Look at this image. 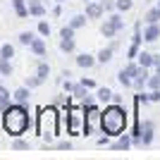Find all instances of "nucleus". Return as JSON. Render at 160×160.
Returning a JSON list of instances; mask_svg holds the SVG:
<instances>
[{"label": "nucleus", "mask_w": 160, "mask_h": 160, "mask_svg": "<svg viewBox=\"0 0 160 160\" xmlns=\"http://www.w3.org/2000/svg\"><path fill=\"white\" fill-rule=\"evenodd\" d=\"M158 74H160V65H158Z\"/></svg>", "instance_id": "nucleus-43"}, {"label": "nucleus", "mask_w": 160, "mask_h": 160, "mask_svg": "<svg viewBox=\"0 0 160 160\" xmlns=\"http://www.w3.org/2000/svg\"><path fill=\"white\" fill-rule=\"evenodd\" d=\"M60 50L62 53H72L74 50V38H62L60 41Z\"/></svg>", "instance_id": "nucleus-24"}, {"label": "nucleus", "mask_w": 160, "mask_h": 160, "mask_svg": "<svg viewBox=\"0 0 160 160\" xmlns=\"http://www.w3.org/2000/svg\"><path fill=\"white\" fill-rule=\"evenodd\" d=\"M148 86L153 88V91H155V88H160V74H155V77H151V79H148Z\"/></svg>", "instance_id": "nucleus-32"}, {"label": "nucleus", "mask_w": 160, "mask_h": 160, "mask_svg": "<svg viewBox=\"0 0 160 160\" xmlns=\"http://www.w3.org/2000/svg\"><path fill=\"white\" fill-rule=\"evenodd\" d=\"M81 84H84V86H86V88H93V86H96V84H93V79H84V81H81Z\"/></svg>", "instance_id": "nucleus-38"}, {"label": "nucleus", "mask_w": 160, "mask_h": 160, "mask_svg": "<svg viewBox=\"0 0 160 160\" xmlns=\"http://www.w3.org/2000/svg\"><path fill=\"white\" fill-rule=\"evenodd\" d=\"M143 38L146 41H158L160 38V27L158 24H148L146 31H143Z\"/></svg>", "instance_id": "nucleus-10"}, {"label": "nucleus", "mask_w": 160, "mask_h": 160, "mask_svg": "<svg viewBox=\"0 0 160 160\" xmlns=\"http://www.w3.org/2000/svg\"><path fill=\"white\" fill-rule=\"evenodd\" d=\"M29 48H31L33 55H38V58H43V55H46V43H43V38H33Z\"/></svg>", "instance_id": "nucleus-12"}, {"label": "nucleus", "mask_w": 160, "mask_h": 160, "mask_svg": "<svg viewBox=\"0 0 160 160\" xmlns=\"http://www.w3.org/2000/svg\"><path fill=\"white\" fill-rule=\"evenodd\" d=\"M12 148H17V151H27V148H29V143H27V141H22V139H14Z\"/></svg>", "instance_id": "nucleus-31"}, {"label": "nucleus", "mask_w": 160, "mask_h": 160, "mask_svg": "<svg viewBox=\"0 0 160 160\" xmlns=\"http://www.w3.org/2000/svg\"><path fill=\"white\" fill-rule=\"evenodd\" d=\"M38 134L46 141H50L58 134V110L55 108H43L38 115Z\"/></svg>", "instance_id": "nucleus-3"}, {"label": "nucleus", "mask_w": 160, "mask_h": 160, "mask_svg": "<svg viewBox=\"0 0 160 160\" xmlns=\"http://www.w3.org/2000/svg\"><path fill=\"white\" fill-rule=\"evenodd\" d=\"M98 143H100V146H108V143H110V141H108V134L103 136V139H98Z\"/></svg>", "instance_id": "nucleus-40"}, {"label": "nucleus", "mask_w": 160, "mask_h": 160, "mask_svg": "<svg viewBox=\"0 0 160 160\" xmlns=\"http://www.w3.org/2000/svg\"><path fill=\"white\" fill-rule=\"evenodd\" d=\"M108 22H110V24H112V27L117 29V31H120V29L124 27V22H122V17H120V14H110V17H108Z\"/></svg>", "instance_id": "nucleus-26"}, {"label": "nucleus", "mask_w": 160, "mask_h": 160, "mask_svg": "<svg viewBox=\"0 0 160 160\" xmlns=\"http://www.w3.org/2000/svg\"><path fill=\"white\" fill-rule=\"evenodd\" d=\"M136 53H139V43H134V46L129 48V58H136Z\"/></svg>", "instance_id": "nucleus-35"}, {"label": "nucleus", "mask_w": 160, "mask_h": 160, "mask_svg": "<svg viewBox=\"0 0 160 160\" xmlns=\"http://www.w3.org/2000/svg\"><path fill=\"white\" fill-rule=\"evenodd\" d=\"M98 124L108 136H120V134H124V129H127V112H124V108H122L120 103L108 105L105 110L100 112Z\"/></svg>", "instance_id": "nucleus-1"}, {"label": "nucleus", "mask_w": 160, "mask_h": 160, "mask_svg": "<svg viewBox=\"0 0 160 160\" xmlns=\"http://www.w3.org/2000/svg\"><path fill=\"white\" fill-rule=\"evenodd\" d=\"M136 58H139V65L146 67V69H148L151 65H155V62H153V55H151V53H139Z\"/></svg>", "instance_id": "nucleus-19"}, {"label": "nucleus", "mask_w": 160, "mask_h": 160, "mask_svg": "<svg viewBox=\"0 0 160 160\" xmlns=\"http://www.w3.org/2000/svg\"><path fill=\"white\" fill-rule=\"evenodd\" d=\"M65 91H74V84H72V81H65Z\"/></svg>", "instance_id": "nucleus-39"}, {"label": "nucleus", "mask_w": 160, "mask_h": 160, "mask_svg": "<svg viewBox=\"0 0 160 160\" xmlns=\"http://www.w3.org/2000/svg\"><path fill=\"white\" fill-rule=\"evenodd\" d=\"M158 10H160V2H158Z\"/></svg>", "instance_id": "nucleus-44"}, {"label": "nucleus", "mask_w": 160, "mask_h": 160, "mask_svg": "<svg viewBox=\"0 0 160 160\" xmlns=\"http://www.w3.org/2000/svg\"><path fill=\"white\" fill-rule=\"evenodd\" d=\"M136 72H139V65H127L120 74H117L120 84H122V86H132V84H134V77H136Z\"/></svg>", "instance_id": "nucleus-4"}, {"label": "nucleus", "mask_w": 160, "mask_h": 160, "mask_svg": "<svg viewBox=\"0 0 160 160\" xmlns=\"http://www.w3.org/2000/svg\"><path fill=\"white\" fill-rule=\"evenodd\" d=\"M14 58V46L5 43V46H0V60H12Z\"/></svg>", "instance_id": "nucleus-16"}, {"label": "nucleus", "mask_w": 160, "mask_h": 160, "mask_svg": "<svg viewBox=\"0 0 160 160\" xmlns=\"http://www.w3.org/2000/svg\"><path fill=\"white\" fill-rule=\"evenodd\" d=\"M103 12H105V10H103V5H98V2H88L86 5V17L88 19H96V17H100Z\"/></svg>", "instance_id": "nucleus-9"}, {"label": "nucleus", "mask_w": 160, "mask_h": 160, "mask_svg": "<svg viewBox=\"0 0 160 160\" xmlns=\"http://www.w3.org/2000/svg\"><path fill=\"white\" fill-rule=\"evenodd\" d=\"M2 124H5L7 134L10 136H19L29 129L31 120H29V112H27V105H19V103H12L10 108L2 110Z\"/></svg>", "instance_id": "nucleus-2"}, {"label": "nucleus", "mask_w": 160, "mask_h": 160, "mask_svg": "<svg viewBox=\"0 0 160 160\" xmlns=\"http://www.w3.org/2000/svg\"><path fill=\"white\" fill-rule=\"evenodd\" d=\"M112 7H115L112 0H103V10H112Z\"/></svg>", "instance_id": "nucleus-36"}, {"label": "nucleus", "mask_w": 160, "mask_h": 160, "mask_svg": "<svg viewBox=\"0 0 160 160\" xmlns=\"http://www.w3.org/2000/svg\"><path fill=\"white\" fill-rule=\"evenodd\" d=\"M112 91H110V88H98V98L100 100H103V103H108V100H110V98H112Z\"/></svg>", "instance_id": "nucleus-28"}, {"label": "nucleus", "mask_w": 160, "mask_h": 160, "mask_svg": "<svg viewBox=\"0 0 160 160\" xmlns=\"http://www.w3.org/2000/svg\"><path fill=\"white\" fill-rule=\"evenodd\" d=\"M60 38H74V29L72 27H62L60 29Z\"/></svg>", "instance_id": "nucleus-29"}, {"label": "nucleus", "mask_w": 160, "mask_h": 160, "mask_svg": "<svg viewBox=\"0 0 160 160\" xmlns=\"http://www.w3.org/2000/svg\"><path fill=\"white\" fill-rule=\"evenodd\" d=\"M38 33L41 36H48V33H50V24H48V22H38Z\"/></svg>", "instance_id": "nucleus-30"}, {"label": "nucleus", "mask_w": 160, "mask_h": 160, "mask_svg": "<svg viewBox=\"0 0 160 160\" xmlns=\"http://www.w3.org/2000/svg\"><path fill=\"white\" fill-rule=\"evenodd\" d=\"M100 33H103V36H105V38H112L115 33H117V29H115L112 24H110V22H105V24H103V27H100Z\"/></svg>", "instance_id": "nucleus-21"}, {"label": "nucleus", "mask_w": 160, "mask_h": 160, "mask_svg": "<svg viewBox=\"0 0 160 160\" xmlns=\"http://www.w3.org/2000/svg\"><path fill=\"white\" fill-rule=\"evenodd\" d=\"M129 146H132V139H129V136H124V134H120V139L112 143V148H117V151H127Z\"/></svg>", "instance_id": "nucleus-15"}, {"label": "nucleus", "mask_w": 160, "mask_h": 160, "mask_svg": "<svg viewBox=\"0 0 160 160\" xmlns=\"http://www.w3.org/2000/svg\"><path fill=\"white\" fill-rule=\"evenodd\" d=\"M146 84H148V72H146V67H139V72H136V77H134V84H132V86L141 91Z\"/></svg>", "instance_id": "nucleus-6"}, {"label": "nucleus", "mask_w": 160, "mask_h": 160, "mask_svg": "<svg viewBox=\"0 0 160 160\" xmlns=\"http://www.w3.org/2000/svg\"><path fill=\"white\" fill-rule=\"evenodd\" d=\"M55 2H65V0H55Z\"/></svg>", "instance_id": "nucleus-42"}, {"label": "nucleus", "mask_w": 160, "mask_h": 160, "mask_svg": "<svg viewBox=\"0 0 160 160\" xmlns=\"http://www.w3.org/2000/svg\"><path fill=\"white\" fill-rule=\"evenodd\" d=\"M153 141V122H143V127H141V143L148 146Z\"/></svg>", "instance_id": "nucleus-7"}, {"label": "nucleus", "mask_w": 160, "mask_h": 160, "mask_svg": "<svg viewBox=\"0 0 160 160\" xmlns=\"http://www.w3.org/2000/svg\"><path fill=\"white\" fill-rule=\"evenodd\" d=\"M148 100H160V91H158V88H155V91H153V93H151V96H148Z\"/></svg>", "instance_id": "nucleus-37"}, {"label": "nucleus", "mask_w": 160, "mask_h": 160, "mask_svg": "<svg viewBox=\"0 0 160 160\" xmlns=\"http://www.w3.org/2000/svg\"><path fill=\"white\" fill-rule=\"evenodd\" d=\"M115 7L120 12H127V10H132V0H115Z\"/></svg>", "instance_id": "nucleus-27"}, {"label": "nucleus", "mask_w": 160, "mask_h": 160, "mask_svg": "<svg viewBox=\"0 0 160 160\" xmlns=\"http://www.w3.org/2000/svg\"><path fill=\"white\" fill-rule=\"evenodd\" d=\"M96 60H98V62H110V60H112V48H103Z\"/></svg>", "instance_id": "nucleus-22"}, {"label": "nucleus", "mask_w": 160, "mask_h": 160, "mask_svg": "<svg viewBox=\"0 0 160 160\" xmlns=\"http://www.w3.org/2000/svg\"><path fill=\"white\" fill-rule=\"evenodd\" d=\"M14 100H12V96H10V91H7L5 86H0V110H5V108H10Z\"/></svg>", "instance_id": "nucleus-11"}, {"label": "nucleus", "mask_w": 160, "mask_h": 160, "mask_svg": "<svg viewBox=\"0 0 160 160\" xmlns=\"http://www.w3.org/2000/svg\"><path fill=\"white\" fill-rule=\"evenodd\" d=\"M86 22H88V17H86V14H74V17H72V22H69V27H72V29H81L84 24H86Z\"/></svg>", "instance_id": "nucleus-17"}, {"label": "nucleus", "mask_w": 160, "mask_h": 160, "mask_svg": "<svg viewBox=\"0 0 160 160\" xmlns=\"http://www.w3.org/2000/svg\"><path fill=\"white\" fill-rule=\"evenodd\" d=\"M29 14H33V17H43L46 14V7H43V0H29Z\"/></svg>", "instance_id": "nucleus-8"}, {"label": "nucleus", "mask_w": 160, "mask_h": 160, "mask_svg": "<svg viewBox=\"0 0 160 160\" xmlns=\"http://www.w3.org/2000/svg\"><path fill=\"white\" fill-rule=\"evenodd\" d=\"M58 148H60V151H69V148H72V143H69V141H60V143H58Z\"/></svg>", "instance_id": "nucleus-34"}, {"label": "nucleus", "mask_w": 160, "mask_h": 160, "mask_svg": "<svg viewBox=\"0 0 160 160\" xmlns=\"http://www.w3.org/2000/svg\"><path fill=\"white\" fill-rule=\"evenodd\" d=\"M153 62H155V67L160 65V55H153Z\"/></svg>", "instance_id": "nucleus-41"}, {"label": "nucleus", "mask_w": 160, "mask_h": 160, "mask_svg": "<svg viewBox=\"0 0 160 160\" xmlns=\"http://www.w3.org/2000/svg\"><path fill=\"white\" fill-rule=\"evenodd\" d=\"M33 38H36V36H33L31 31H22V33H19V43H22V46H31Z\"/></svg>", "instance_id": "nucleus-25"}, {"label": "nucleus", "mask_w": 160, "mask_h": 160, "mask_svg": "<svg viewBox=\"0 0 160 160\" xmlns=\"http://www.w3.org/2000/svg\"><path fill=\"white\" fill-rule=\"evenodd\" d=\"M77 65L84 67V69H88V67L96 65V58H93V55H88V53H84V55H79V58H77Z\"/></svg>", "instance_id": "nucleus-13"}, {"label": "nucleus", "mask_w": 160, "mask_h": 160, "mask_svg": "<svg viewBox=\"0 0 160 160\" xmlns=\"http://www.w3.org/2000/svg\"><path fill=\"white\" fill-rule=\"evenodd\" d=\"M0 74L2 77H12V62L10 60H0Z\"/></svg>", "instance_id": "nucleus-23"}, {"label": "nucleus", "mask_w": 160, "mask_h": 160, "mask_svg": "<svg viewBox=\"0 0 160 160\" xmlns=\"http://www.w3.org/2000/svg\"><path fill=\"white\" fill-rule=\"evenodd\" d=\"M12 7L17 12V17H29V7L24 5V0H12Z\"/></svg>", "instance_id": "nucleus-14"}, {"label": "nucleus", "mask_w": 160, "mask_h": 160, "mask_svg": "<svg viewBox=\"0 0 160 160\" xmlns=\"http://www.w3.org/2000/svg\"><path fill=\"white\" fill-rule=\"evenodd\" d=\"M146 22H148V24H158V22H160V10H158V7H153V10H148V12H146Z\"/></svg>", "instance_id": "nucleus-20"}, {"label": "nucleus", "mask_w": 160, "mask_h": 160, "mask_svg": "<svg viewBox=\"0 0 160 160\" xmlns=\"http://www.w3.org/2000/svg\"><path fill=\"white\" fill-rule=\"evenodd\" d=\"M48 74H50V67H48L46 62H38V67H36V77H38L41 81H46Z\"/></svg>", "instance_id": "nucleus-18"}, {"label": "nucleus", "mask_w": 160, "mask_h": 160, "mask_svg": "<svg viewBox=\"0 0 160 160\" xmlns=\"http://www.w3.org/2000/svg\"><path fill=\"white\" fill-rule=\"evenodd\" d=\"M41 84H43V81H41L38 77H31V79H27V86H29V88H36V86H41Z\"/></svg>", "instance_id": "nucleus-33"}, {"label": "nucleus", "mask_w": 160, "mask_h": 160, "mask_svg": "<svg viewBox=\"0 0 160 160\" xmlns=\"http://www.w3.org/2000/svg\"><path fill=\"white\" fill-rule=\"evenodd\" d=\"M29 96H31V93H29V86H19L12 93V100H14V103H19V105H27V103H29Z\"/></svg>", "instance_id": "nucleus-5"}]
</instances>
